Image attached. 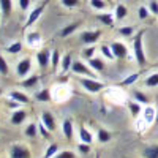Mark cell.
I'll list each match as a JSON object with an SVG mask.
<instances>
[{"instance_id": "cell-1", "label": "cell", "mask_w": 158, "mask_h": 158, "mask_svg": "<svg viewBox=\"0 0 158 158\" xmlns=\"http://www.w3.org/2000/svg\"><path fill=\"white\" fill-rule=\"evenodd\" d=\"M142 36H144V30H141L133 40V54H135V59H136L139 67L146 65V62H147L146 52H144V48H142Z\"/></svg>"}, {"instance_id": "cell-2", "label": "cell", "mask_w": 158, "mask_h": 158, "mask_svg": "<svg viewBox=\"0 0 158 158\" xmlns=\"http://www.w3.org/2000/svg\"><path fill=\"white\" fill-rule=\"evenodd\" d=\"M71 70H73V73H76V74H81V76H85V77L97 79V73L92 70L90 67H87L85 63H82V62H73Z\"/></svg>"}, {"instance_id": "cell-3", "label": "cell", "mask_w": 158, "mask_h": 158, "mask_svg": "<svg viewBox=\"0 0 158 158\" xmlns=\"http://www.w3.org/2000/svg\"><path fill=\"white\" fill-rule=\"evenodd\" d=\"M81 84H82V87L89 92V94H98V92H101L104 89L103 82H98L97 79H92V77H82Z\"/></svg>"}, {"instance_id": "cell-4", "label": "cell", "mask_w": 158, "mask_h": 158, "mask_svg": "<svg viewBox=\"0 0 158 158\" xmlns=\"http://www.w3.org/2000/svg\"><path fill=\"white\" fill-rule=\"evenodd\" d=\"M101 36V32L100 30H87V32H82L81 33V41L84 44H90V46H94L98 40Z\"/></svg>"}, {"instance_id": "cell-5", "label": "cell", "mask_w": 158, "mask_h": 158, "mask_svg": "<svg viewBox=\"0 0 158 158\" xmlns=\"http://www.w3.org/2000/svg\"><path fill=\"white\" fill-rule=\"evenodd\" d=\"M11 158H32V153L27 147L21 146V144H16V146L11 147V152H10Z\"/></svg>"}, {"instance_id": "cell-6", "label": "cell", "mask_w": 158, "mask_h": 158, "mask_svg": "<svg viewBox=\"0 0 158 158\" xmlns=\"http://www.w3.org/2000/svg\"><path fill=\"white\" fill-rule=\"evenodd\" d=\"M111 49H112V54L115 56V59H125L128 56V49L123 43L120 41H114L111 44Z\"/></svg>"}, {"instance_id": "cell-7", "label": "cell", "mask_w": 158, "mask_h": 158, "mask_svg": "<svg viewBox=\"0 0 158 158\" xmlns=\"http://www.w3.org/2000/svg\"><path fill=\"white\" fill-rule=\"evenodd\" d=\"M30 70H32V60L30 59H22L16 67V71H18L19 77H25L30 73Z\"/></svg>"}, {"instance_id": "cell-8", "label": "cell", "mask_w": 158, "mask_h": 158, "mask_svg": "<svg viewBox=\"0 0 158 158\" xmlns=\"http://www.w3.org/2000/svg\"><path fill=\"white\" fill-rule=\"evenodd\" d=\"M41 122L48 127V130L51 131V133H52V131L56 130V127H57V123H56V117L52 115L49 111H44V112L41 114Z\"/></svg>"}, {"instance_id": "cell-9", "label": "cell", "mask_w": 158, "mask_h": 158, "mask_svg": "<svg viewBox=\"0 0 158 158\" xmlns=\"http://www.w3.org/2000/svg\"><path fill=\"white\" fill-rule=\"evenodd\" d=\"M49 60H51V52L48 51V49H41L36 54V62H38V65L41 68H46L48 65H49Z\"/></svg>"}, {"instance_id": "cell-10", "label": "cell", "mask_w": 158, "mask_h": 158, "mask_svg": "<svg viewBox=\"0 0 158 158\" xmlns=\"http://www.w3.org/2000/svg\"><path fill=\"white\" fill-rule=\"evenodd\" d=\"M142 118L146 120L147 125L153 123L155 118H156V111H155V108H152V106H146V108H144V109H142Z\"/></svg>"}, {"instance_id": "cell-11", "label": "cell", "mask_w": 158, "mask_h": 158, "mask_svg": "<svg viewBox=\"0 0 158 158\" xmlns=\"http://www.w3.org/2000/svg\"><path fill=\"white\" fill-rule=\"evenodd\" d=\"M44 3H41V6H38V8H35L32 13H30V16H29V19H27V22H25V27H30L32 24H35L36 21H38V18L41 16V13L44 11Z\"/></svg>"}, {"instance_id": "cell-12", "label": "cell", "mask_w": 158, "mask_h": 158, "mask_svg": "<svg viewBox=\"0 0 158 158\" xmlns=\"http://www.w3.org/2000/svg\"><path fill=\"white\" fill-rule=\"evenodd\" d=\"M25 118H27V112L22 111V109H16L11 114V123L13 125H21Z\"/></svg>"}, {"instance_id": "cell-13", "label": "cell", "mask_w": 158, "mask_h": 158, "mask_svg": "<svg viewBox=\"0 0 158 158\" xmlns=\"http://www.w3.org/2000/svg\"><path fill=\"white\" fill-rule=\"evenodd\" d=\"M89 67L94 70L95 73H101V71H104V68H106V65H104V62L101 60V59H90L89 60Z\"/></svg>"}, {"instance_id": "cell-14", "label": "cell", "mask_w": 158, "mask_h": 158, "mask_svg": "<svg viewBox=\"0 0 158 158\" xmlns=\"http://www.w3.org/2000/svg\"><path fill=\"white\" fill-rule=\"evenodd\" d=\"M79 141L84 142V144H92V141H94V136H92V133H90L87 128L81 127V128H79Z\"/></svg>"}, {"instance_id": "cell-15", "label": "cell", "mask_w": 158, "mask_h": 158, "mask_svg": "<svg viewBox=\"0 0 158 158\" xmlns=\"http://www.w3.org/2000/svg\"><path fill=\"white\" fill-rule=\"evenodd\" d=\"M10 98H11V100H15V101H18V103H21V104L29 103V97L25 95V94H22V92H18V90L10 92Z\"/></svg>"}, {"instance_id": "cell-16", "label": "cell", "mask_w": 158, "mask_h": 158, "mask_svg": "<svg viewBox=\"0 0 158 158\" xmlns=\"http://www.w3.org/2000/svg\"><path fill=\"white\" fill-rule=\"evenodd\" d=\"M62 130H63V136L67 138L68 141L73 138V122L71 120H63V123H62Z\"/></svg>"}, {"instance_id": "cell-17", "label": "cell", "mask_w": 158, "mask_h": 158, "mask_svg": "<svg viewBox=\"0 0 158 158\" xmlns=\"http://www.w3.org/2000/svg\"><path fill=\"white\" fill-rule=\"evenodd\" d=\"M144 158H158V146L156 144H152V146H147L142 152Z\"/></svg>"}, {"instance_id": "cell-18", "label": "cell", "mask_w": 158, "mask_h": 158, "mask_svg": "<svg viewBox=\"0 0 158 158\" xmlns=\"http://www.w3.org/2000/svg\"><path fill=\"white\" fill-rule=\"evenodd\" d=\"M128 109H130L131 115H133L135 118H138V115L142 112V106H141V103H138V101H130L128 103Z\"/></svg>"}, {"instance_id": "cell-19", "label": "cell", "mask_w": 158, "mask_h": 158, "mask_svg": "<svg viewBox=\"0 0 158 158\" xmlns=\"http://www.w3.org/2000/svg\"><path fill=\"white\" fill-rule=\"evenodd\" d=\"M127 13H128V10H127L125 5H117V6H115V15H114V18H115L117 21H122V19H125Z\"/></svg>"}, {"instance_id": "cell-20", "label": "cell", "mask_w": 158, "mask_h": 158, "mask_svg": "<svg viewBox=\"0 0 158 158\" xmlns=\"http://www.w3.org/2000/svg\"><path fill=\"white\" fill-rule=\"evenodd\" d=\"M133 95H135V101L141 104H149V97L146 94H142L141 90H133Z\"/></svg>"}, {"instance_id": "cell-21", "label": "cell", "mask_w": 158, "mask_h": 158, "mask_svg": "<svg viewBox=\"0 0 158 158\" xmlns=\"http://www.w3.org/2000/svg\"><path fill=\"white\" fill-rule=\"evenodd\" d=\"M144 85L146 87H156L158 85V73H152L150 76H147L146 81H144Z\"/></svg>"}, {"instance_id": "cell-22", "label": "cell", "mask_w": 158, "mask_h": 158, "mask_svg": "<svg viewBox=\"0 0 158 158\" xmlns=\"http://www.w3.org/2000/svg\"><path fill=\"white\" fill-rule=\"evenodd\" d=\"M71 65H73V60H71V56L67 54L63 59H62V63H60V67H62V71L63 73H67L68 70H71Z\"/></svg>"}, {"instance_id": "cell-23", "label": "cell", "mask_w": 158, "mask_h": 158, "mask_svg": "<svg viewBox=\"0 0 158 158\" xmlns=\"http://www.w3.org/2000/svg\"><path fill=\"white\" fill-rule=\"evenodd\" d=\"M21 49H22V43H19V41H15L13 44L5 48V51L8 52V54H19Z\"/></svg>"}, {"instance_id": "cell-24", "label": "cell", "mask_w": 158, "mask_h": 158, "mask_svg": "<svg viewBox=\"0 0 158 158\" xmlns=\"http://www.w3.org/2000/svg\"><path fill=\"white\" fill-rule=\"evenodd\" d=\"M77 27H79V22H73V24L67 25V27H65V29H63V30L60 32V36H63V38H65V36L71 35V33H73V32H74V30H76Z\"/></svg>"}, {"instance_id": "cell-25", "label": "cell", "mask_w": 158, "mask_h": 158, "mask_svg": "<svg viewBox=\"0 0 158 158\" xmlns=\"http://www.w3.org/2000/svg\"><path fill=\"white\" fill-rule=\"evenodd\" d=\"M35 97H36L38 101H49V100H51V92H49L48 89H43V90L36 92Z\"/></svg>"}, {"instance_id": "cell-26", "label": "cell", "mask_w": 158, "mask_h": 158, "mask_svg": "<svg viewBox=\"0 0 158 158\" xmlns=\"http://www.w3.org/2000/svg\"><path fill=\"white\" fill-rule=\"evenodd\" d=\"M138 77H139V73H133V74H130V76H127L123 81L120 82V85H123V87H127V85H131V84H135L136 81H138Z\"/></svg>"}, {"instance_id": "cell-27", "label": "cell", "mask_w": 158, "mask_h": 158, "mask_svg": "<svg viewBox=\"0 0 158 158\" xmlns=\"http://www.w3.org/2000/svg\"><path fill=\"white\" fill-rule=\"evenodd\" d=\"M98 21H101L104 25H112V22H114V16L109 15V13H103V15H98Z\"/></svg>"}, {"instance_id": "cell-28", "label": "cell", "mask_w": 158, "mask_h": 158, "mask_svg": "<svg viewBox=\"0 0 158 158\" xmlns=\"http://www.w3.org/2000/svg\"><path fill=\"white\" fill-rule=\"evenodd\" d=\"M109 139H111V133L108 130L104 128L98 130V142H109Z\"/></svg>"}, {"instance_id": "cell-29", "label": "cell", "mask_w": 158, "mask_h": 158, "mask_svg": "<svg viewBox=\"0 0 158 158\" xmlns=\"http://www.w3.org/2000/svg\"><path fill=\"white\" fill-rule=\"evenodd\" d=\"M24 133H25V136H27V138H35L36 133H38V127L35 123H29V127L24 130Z\"/></svg>"}, {"instance_id": "cell-30", "label": "cell", "mask_w": 158, "mask_h": 158, "mask_svg": "<svg viewBox=\"0 0 158 158\" xmlns=\"http://www.w3.org/2000/svg\"><path fill=\"white\" fill-rule=\"evenodd\" d=\"M59 153V146L57 144H51V146L46 149V153H44V158H52L54 155Z\"/></svg>"}, {"instance_id": "cell-31", "label": "cell", "mask_w": 158, "mask_h": 158, "mask_svg": "<svg viewBox=\"0 0 158 158\" xmlns=\"http://www.w3.org/2000/svg\"><path fill=\"white\" fill-rule=\"evenodd\" d=\"M0 8L3 11V16H8L11 13V0H0Z\"/></svg>"}, {"instance_id": "cell-32", "label": "cell", "mask_w": 158, "mask_h": 158, "mask_svg": "<svg viewBox=\"0 0 158 158\" xmlns=\"http://www.w3.org/2000/svg\"><path fill=\"white\" fill-rule=\"evenodd\" d=\"M101 52H103V56L106 57L108 60H114V59H115V56L112 54V49H111V46L103 44V46H101Z\"/></svg>"}, {"instance_id": "cell-33", "label": "cell", "mask_w": 158, "mask_h": 158, "mask_svg": "<svg viewBox=\"0 0 158 158\" xmlns=\"http://www.w3.org/2000/svg\"><path fill=\"white\" fill-rule=\"evenodd\" d=\"M27 41H29L30 44H35V43H38V41H41V35H40L38 32H32V33L27 35Z\"/></svg>"}, {"instance_id": "cell-34", "label": "cell", "mask_w": 158, "mask_h": 158, "mask_svg": "<svg viewBox=\"0 0 158 158\" xmlns=\"http://www.w3.org/2000/svg\"><path fill=\"white\" fill-rule=\"evenodd\" d=\"M135 32V27H131V25H123V27L118 29V33L123 35V36H131Z\"/></svg>"}, {"instance_id": "cell-35", "label": "cell", "mask_w": 158, "mask_h": 158, "mask_svg": "<svg viewBox=\"0 0 158 158\" xmlns=\"http://www.w3.org/2000/svg\"><path fill=\"white\" fill-rule=\"evenodd\" d=\"M8 71H10V68H8V63H6V60L0 56V74H3V76H6L8 74Z\"/></svg>"}, {"instance_id": "cell-36", "label": "cell", "mask_w": 158, "mask_h": 158, "mask_svg": "<svg viewBox=\"0 0 158 158\" xmlns=\"http://www.w3.org/2000/svg\"><path fill=\"white\" fill-rule=\"evenodd\" d=\"M38 79H40L38 76H30L29 79H25V81H22V85H24V87H33V85L38 82Z\"/></svg>"}, {"instance_id": "cell-37", "label": "cell", "mask_w": 158, "mask_h": 158, "mask_svg": "<svg viewBox=\"0 0 158 158\" xmlns=\"http://www.w3.org/2000/svg\"><path fill=\"white\" fill-rule=\"evenodd\" d=\"M51 63H52V67H59V63H60V54H59V51H54L51 54Z\"/></svg>"}, {"instance_id": "cell-38", "label": "cell", "mask_w": 158, "mask_h": 158, "mask_svg": "<svg viewBox=\"0 0 158 158\" xmlns=\"http://www.w3.org/2000/svg\"><path fill=\"white\" fill-rule=\"evenodd\" d=\"M90 5L94 8H97V10H104L108 3L104 2V0H90Z\"/></svg>"}, {"instance_id": "cell-39", "label": "cell", "mask_w": 158, "mask_h": 158, "mask_svg": "<svg viewBox=\"0 0 158 158\" xmlns=\"http://www.w3.org/2000/svg\"><path fill=\"white\" fill-rule=\"evenodd\" d=\"M38 133H41V136H43V138H49V133H51V131H49V130H48V127L41 122V123L38 125Z\"/></svg>"}, {"instance_id": "cell-40", "label": "cell", "mask_w": 158, "mask_h": 158, "mask_svg": "<svg viewBox=\"0 0 158 158\" xmlns=\"http://www.w3.org/2000/svg\"><path fill=\"white\" fill-rule=\"evenodd\" d=\"M81 3V0H62V5L67 8H74Z\"/></svg>"}, {"instance_id": "cell-41", "label": "cell", "mask_w": 158, "mask_h": 158, "mask_svg": "<svg viewBox=\"0 0 158 158\" xmlns=\"http://www.w3.org/2000/svg\"><path fill=\"white\" fill-rule=\"evenodd\" d=\"M94 54H95V46H90V48H87V49H84V52H82V56L85 57V59H94Z\"/></svg>"}, {"instance_id": "cell-42", "label": "cell", "mask_w": 158, "mask_h": 158, "mask_svg": "<svg viewBox=\"0 0 158 158\" xmlns=\"http://www.w3.org/2000/svg\"><path fill=\"white\" fill-rule=\"evenodd\" d=\"M138 16H139V19H147V18H149V8H146V6H139V10H138Z\"/></svg>"}, {"instance_id": "cell-43", "label": "cell", "mask_w": 158, "mask_h": 158, "mask_svg": "<svg viewBox=\"0 0 158 158\" xmlns=\"http://www.w3.org/2000/svg\"><path fill=\"white\" fill-rule=\"evenodd\" d=\"M76 155L71 152V150H63V152H59L56 155V158H74Z\"/></svg>"}, {"instance_id": "cell-44", "label": "cell", "mask_w": 158, "mask_h": 158, "mask_svg": "<svg viewBox=\"0 0 158 158\" xmlns=\"http://www.w3.org/2000/svg\"><path fill=\"white\" fill-rule=\"evenodd\" d=\"M77 150L81 152L82 155L89 153V152H90V144H84V142H81V144H79V146H77Z\"/></svg>"}, {"instance_id": "cell-45", "label": "cell", "mask_w": 158, "mask_h": 158, "mask_svg": "<svg viewBox=\"0 0 158 158\" xmlns=\"http://www.w3.org/2000/svg\"><path fill=\"white\" fill-rule=\"evenodd\" d=\"M149 11L153 13L155 16H158V2L156 0H152V2L149 3Z\"/></svg>"}, {"instance_id": "cell-46", "label": "cell", "mask_w": 158, "mask_h": 158, "mask_svg": "<svg viewBox=\"0 0 158 158\" xmlns=\"http://www.w3.org/2000/svg\"><path fill=\"white\" fill-rule=\"evenodd\" d=\"M146 127H147V123H146V120H144V118H141V120L136 122V128H138V131H144V130H146Z\"/></svg>"}, {"instance_id": "cell-47", "label": "cell", "mask_w": 158, "mask_h": 158, "mask_svg": "<svg viewBox=\"0 0 158 158\" xmlns=\"http://www.w3.org/2000/svg\"><path fill=\"white\" fill-rule=\"evenodd\" d=\"M6 104H8L11 109H19V106H21V103H18V101H15V100H10Z\"/></svg>"}, {"instance_id": "cell-48", "label": "cell", "mask_w": 158, "mask_h": 158, "mask_svg": "<svg viewBox=\"0 0 158 158\" xmlns=\"http://www.w3.org/2000/svg\"><path fill=\"white\" fill-rule=\"evenodd\" d=\"M29 5H30V0H19V6H21V10H27Z\"/></svg>"}, {"instance_id": "cell-49", "label": "cell", "mask_w": 158, "mask_h": 158, "mask_svg": "<svg viewBox=\"0 0 158 158\" xmlns=\"http://www.w3.org/2000/svg\"><path fill=\"white\" fill-rule=\"evenodd\" d=\"M155 123H158V111H156V118H155Z\"/></svg>"}, {"instance_id": "cell-50", "label": "cell", "mask_w": 158, "mask_h": 158, "mask_svg": "<svg viewBox=\"0 0 158 158\" xmlns=\"http://www.w3.org/2000/svg\"><path fill=\"white\" fill-rule=\"evenodd\" d=\"M2 94H3V90H2V89H0V95H2Z\"/></svg>"}]
</instances>
